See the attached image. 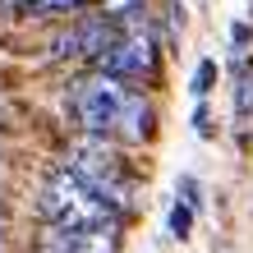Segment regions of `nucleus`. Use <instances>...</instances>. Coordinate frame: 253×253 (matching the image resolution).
<instances>
[{
  "label": "nucleus",
  "instance_id": "12",
  "mask_svg": "<svg viewBox=\"0 0 253 253\" xmlns=\"http://www.w3.org/2000/svg\"><path fill=\"white\" fill-rule=\"evenodd\" d=\"M175 193H180V203L193 207V212H203V184L193 180V175H180V184H175Z\"/></svg>",
  "mask_w": 253,
  "mask_h": 253
},
{
  "label": "nucleus",
  "instance_id": "9",
  "mask_svg": "<svg viewBox=\"0 0 253 253\" xmlns=\"http://www.w3.org/2000/svg\"><path fill=\"white\" fill-rule=\"evenodd\" d=\"M212 83H216V60H198V69H193V83H189V92L203 101L207 92H212Z\"/></svg>",
  "mask_w": 253,
  "mask_h": 253
},
{
  "label": "nucleus",
  "instance_id": "7",
  "mask_svg": "<svg viewBox=\"0 0 253 253\" xmlns=\"http://www.w3.org/2000/svg\"><path fill=\"white\" fill-rule=\"evenodd\" d=\"M97 0H23V19H60V14H83Z\"/></svg>",
  "mask_w": 253,
  "mask_h": 253
},
{
  "label": "nucleus",
  "instance_id": "5",
  "mask_svg": "<svg viewBox=\"0 0 253 253\" xmlns=\"http://www.w3.org/2000/svg\"><path fill=\"white\" fill-rule=\"evenodd\" d=\"M152 133H157V106H152V97H147L143 87H133V97L125 101V111H120V125H115V143L143 147Z\"/></svg>",
  "mask_w": 253,
  "mask_h": 253
},
{
  "label": "nucleus",
  "instance_id": "11",
  "mask_svg": "<svg viewBox=\"0 0 253 253\" xmlns=\"http://www.w3.org/2000/svg\"><path fill=\"white\" fill-rule=\"evenodd\" d=\"M235 111H240V115L253 111V65H240V92H235Z\"/></svg>",
  "mask_w": 253,
  "mask_h": 253
},
{
  "label": "nucleus",
  "instance_id": "14",
  "mask_svg": "<svg viewBox=\"0 0 253 253\" xmlns=\"http://www.w3.org/2000/svg\"><path fill=\"white\" fill-rule=\"evenodd\" d=\"M230 42H235V46H244V42H249V23H235L230 28Z\"/></svg>",
  "mask_w": 253,
  "mask_h": 253
},
{
  "label": "nucleus",
  "instance_id": "4",
  "mask_svg": "<svg viewBox=\"0 0 253 253\" xmlns=\"http://www.w3.org/2000/svg\"><path fill=\"white\" fill-rule=\"evenodd\" d=\"M115 37H120V23L115 19H106V14H79V19L51 42V55L55 60H87L92 65Z\"/></svg>",
  "mask_w": 253,
  "mask_h": 253
},
{
  "label": "nucleus",
  "instance_id": "1",
  "mask_svg": "<svg viewBox=\"0 0 253 253\" xmlns=\"http://www.w3.org/2000/svg\"><path fill=\"white\" fill-rule=\"evenodd\" d=\"M37 216H42V226H69V230H97L106 221H120L65 161L46 170V184L37 193Z\"/></svg>",
  "mask_w": 253,
  "mask_h": 253
},
{
  "label": "nucleus",
  "instance_id": "13",
  "mask_svg": "<svg viewBox=\"0 0 253 253\" xmlns=\"http://www.w3.org/2000/svg\"><path fill=\"white\" fill-rule=\"evenodd\" d=\"M193 129H198L203 138L212 133V120H207V106H203V101H198V111H193Z\"/></svg>",
  "mask_w": 253,
  "mask_h": 253
},
{
  "label": "nucleus",
  "instance_id": "10",
  "mask_svg": "<svg viewBox=\"0 0 253 253\" xmlns=\"http://www.w3.org/2000/svg\"><path fill=\"white\" fill-rule=\"evenodd\" d=\"M166 226H170L175 240H189V230H193V207L175 203V207H170V216H166Z\"/></svg>",
  "mask_w": 253,
  "mask_h": 253
},
{
  "label": "nucleus",
  "instance_id": "2",
  "mask_svg": "<svg viewBox=\"0 0 253 253\" xmlns=\"http://www.w3.org/2000/svg\"><path fill=\"white\" fill-rule=\"evenodd\" d=\"M133 97V83L111 79V74H83V79L69 83V115L79 133H97V138H115V125H120L125 101Z\"/></svg>",
  "mask_w": 253,
  "mask_h": 253
},
{
  "label": "nucleus",
  "instance_id": "8",
  "mask_svg": "<svg viewBox=\"0 0 253 253\" xmlns=\"http://www.w3.org/2000/svg\"><path fill=\"white\" fill-rule=\"evenodd\" d=\"M87 253H120V221H106V226L87 230Z\"/></svg>",
  "mask_w": 253,
  "mask_h": 253
},
{
  "label": "nucleus",
  "instance_id": "6",
  "mask_svg": "<svg viewBox=\"0 0 253 253\" xmlns=\"http://www.w3.org/2000/svg\"><path fill=\"white\" fill-rule=\"evenodd\" d=\"M33 253H87V230L37 226V235H33Z\"/></svg>",
  "mask_w": 253,
  "mask_h": 253
},
{
  "label": "nucleus",
  "instance_id": "3",
  "mask_svg": "<svg viewBox=\"0 0 253 253\" xmlns=\"http://www.w3.org/2000/svg\"><path fill=\"white\" fill-rule=\"evenodd\" d=\"M157 65H161V51H157L152 28H125V33H120V37H115L111 46L92 60L97 74H111V79H125V83H143V79H152Z\"/></svg>",
  "mask_w": 253,
  "mask_h": 253
}]
</instances>
